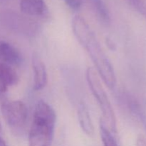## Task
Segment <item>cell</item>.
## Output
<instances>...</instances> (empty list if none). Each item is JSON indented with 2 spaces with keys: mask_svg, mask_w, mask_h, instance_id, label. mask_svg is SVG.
<instances>
[{
  "mask_svg": "<svg viewBox=\"0 0 146 146\" xmlns=\"http://www.w3.org/2000/svg\"><path fill=\"white\" fill-rule=\"evenodd\" d=\"M72 30L76 39L94 63L101 79L108 88H114L116 76L113 66L86 21L80 16H76L72 19Z\"/></svg>",
  "mask_w": 146,
  "mask_h": 146,
  "instance_id": "6da1fadb",
  "label": "cell"
},
{
  "mask_svg": "<svg viewBox=\"0 0 146 146\" xmlns=\"http://www.w3.org/2000/svg\"><path fill=\"white\" fill-rule=\"evenodd\" d=\"M56 115L54 108L43 100L34 108L29 134V146H50L55 131Z\"/></svg>",
  "mask_w": 146,
  "mask_h": 146,
  "instance_id": "7a4b0ae2",
  "label": "cell"
},
{
  "mask_svg": "<svg viewBox=\"0 0 146 146\" xmlns=\"http://www.w3.org/2000/svg\"><path fill=\"white\" fill-rule=\"evenodd\" d=\"M86 80L93 96L102 113V121L111 133L116 132V118L111 101L101 83V78L94 68L86 70Z\"/></svg>",
  "mask_w": 146,
  "mask_h": 146,
  "instance_id": "3957f363",
  "label": "cell"
},
{
  "mask_svg": "<svg viewBox=\"0 0 146 146\" xmlns=\"http://www.w3.org/2000/svg\"><path fill=\"white\" fill-rule=\"evenodd\" d=\"M0 24L6 29L25 36L36 35L38 26L31 19L11 11L0 12Z\"/></svg>",
  "mask_w": 146,
  "mask_h": 146,
  "instance_id": "277c9868",
  "label": "cell"
},
{
  "mask_svg": "<svg viewBox=\"0 0 146 146\" xmlns=\"http://www.w3.org/2000/svg\"><path fill=\"white\" fill-rule=\"evenodd\" d=\"M1 111L4 121L12 129H19L26 124L28 109L23 101L19 100L5 101L1 104Z\"/></svg>",
  "mask_w": 146,
  "mask_h": 146,
  "instance_id": "5b68a950",
  "label": "cell"
},
{
  "mask_svg": "<svg viewBox=\"0 0 146 146\" xmlns=\"http://www.w3.org/2000/svg\"><path fill=\"white\" fill-rule=\"evenodd\" d=\"M31 65L34 72V89L41 91L46 86L48 74L45 64L37 53L32 54Z\"/></svg>",
  "mask_w": 146,
  "mask_h": 146,
  "instance_id": "8992f818",
  "label": "cell"
},
{
  "mask_svg": "<svg viewBox=\"0 0 146 146\" xmlns=\"http://www.w3.org/2000/svg\"><path fill=\"white\" fill-rule=\"evenodd\" d=\"M0 61L11 66H19L22 63V56L11 44L0 39Z\"/></svg>",
  "mask_w": 146,
  "mask_h": 146,
  "instance_id": "52a82bcc",
  "label": "cell"
},
{
  "mask_svg": "<svg viewBox=\"0 0 146 146\" xmlns=\"http://www.w3.org/2000/svg\"><path fill=\"white\" fill-rule=\"evenodd\" d=\"M21 11L27 17L43 16L47 11L44 0H21Z\"/></svg>",
  "mask_w": 146,
  "mask_h": 146,
  "instance_id": "ba28073f",
  "label": "cell"
},
{
  "mask_svg": "<svg viewBox=\"0 0 146 146\" xmlns=\"http://www.w3.org/2000/svg\"><path fill=\"white\" fill-rule=\"evenodd\" d=\"M78 122L83 132L89 137H93L95 133L94 123L90 115L89 111L84 103L81 102L78 105Z\"/></svg>",
  "mask_w": 146,
  "mask_h": 146,
  "instance_id": "9c48e42d",
  "label": "cell"
},
{
  "mask_svg": "<svg viewBox=\"0 0 146 146\" xmlns=\"http://www.w3.org/2000/svg\"><path fill=\"white\" fill-rule=\"evenodd\" d=\"M0 82L6 87L13 86L19 82V76L13 66L0 61Z\"/></svg>",
  "mask_w": 146,
  "mask_h": 146,
  "instance_id": "30bf717a",
  "label": "cell"
},
{
  "mask_svg": "<svg viewBox=\"0 0 146 146\" xmlns=\"http://www.w3.org/2000/svg\"><path fill=\"white\" fill-rule=\"evenodd\" d=\"M91 7L97 18L104 24H110L111 16L109 10L103 0H91Z\"/></svg>",
  "mask_w": 146,
  "mask_h": 146,
  "instance_id": "8fae6325",
  "label": "cell"
},
{
  "mask_svg": "<svg viewBox=\"0 0 146 146\" xmlns=\"http://www.w3.org/2000/svg\"><path fill=\"white\" fill-rule=\"evenodd\" d=\"M100 134L104 146H118L112 133L108 129L102 120L100 121Z\"/></svg>",
  "mask_w": 146,
  "mask_h": 146,
  "instance_id": "7c38bea8",
  "label": "cell"
},
{
  "mask_svg": "<svg viewBox=\"0 0 146 146\" xmlns=\"http://www.w3.org/2000/svg\"><path fill=\"white\" fill-rule=\"evenodd\" d=\"M131 5L146 19V4L143 0H128Z\"/></svg>",
  "mask_w": 146,
  "mask_h": 146,
  "instance_id": "4fadbf2b",
  "label": "cell"
},
{
  "mask_svg": "<svg viewBox=\"0 0 146 146\" xmlns=\"http://www.w3.org/2000/svg\"><path fill=\"white\" fill-rule=\"evenodd\" d=\"M65 4L74 11L79 9L82 6L83 0H64Z\"/></svg>",
  "mask_w": 146,
  "mask_h": 146,
  "instance_id": "5bb4252c",
  "label": "cell"
},
{
  "mask_svg": "<svg viewBox=\"0 0 146 146\" xmlns=\"http://www.w3.org/2000/svg\"><path fill=\"white\" fill-rule=\"evenodd\" d=\"M106 46L108 47V48L111 51L116 50V44L114 42L113 40L111 39L110 37L108 36L106 38Z\"/></svg>",
  "mask_w": 146,
  "mask_h": 146,
  "instance_id": "9a60e30c",
  "label": "cell"
},
{
  "mask_svg": "<svg viewBox=\"0 0 146 146\" xmlns=\"http://www.w3.org/2000/svg\"><path fill=\"white\" fill-rule=\"evenodd\" d=\"M136 146H146V138L144 135H138L136 140Z\"/></svg>",
  "mask_w": 146,
  "mask_h": 146,
  "instance_id": "2e32d148",
  "label": "cell"
},
{
  "mask_svg": "<svg viewBox=\"0 0 146 146\" xmlns=\"http://www.w3.org/2000/svg\"><path fill=\"white\" fill-rule=\"evenodd\" d=\"M7 89H8V88L6 87L4 84H2L1 82H0V94L5 93L6 91H7Z\"/></svg>",
  "mask_w": 146,
  "mask_h": 146,
  "instance_id": "e0dca14e",
  "label": "cell"
},
{
  "mask_svg": "<svg viewBox=\"0 0 146 146\" xmlns=\"http://www.w3.org/2000/svg\"><path fill=\"white\" fill-rule=\"evenodd\" d=\"M0 146H7L5 141H4V139L1 136H0Z\"/></svg>",
  "mask_w": 146,
  "mask_h": 146,
  "instance_id": "ac0fdd59",
  "label": "cell"
}]
</instances>
